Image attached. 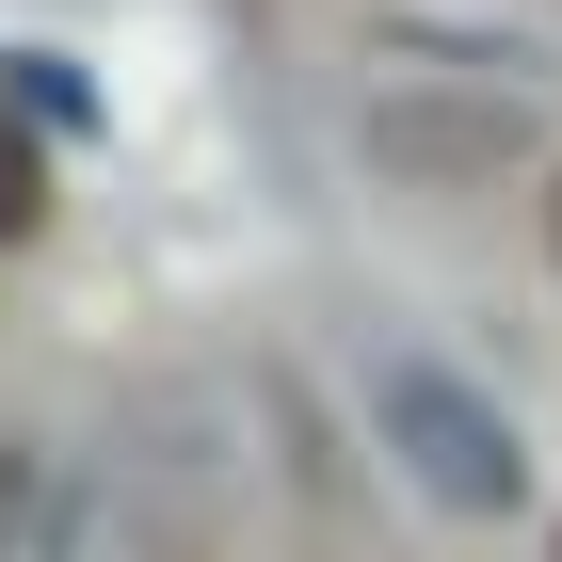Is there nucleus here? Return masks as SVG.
I'll list each match as a JSON object with an SVG mask.
<instances>
[{
  "instance_id": "1",
  "label": "nucleus",
  "mask_w": 562,
  "mask_h": 562,
  "mask_svg": "<svg viewBox=\"0 0 562 562\" xmlns=\"http://www.w3.org/2000/svg\"><path fill=\"white\" fill-rule=\"evenodd\" d=\"M370 418H386V450H402V482H418L434 515H515L530 498V467H515V418L467 386V370H434V353H386L370 370Z\"/></svg>"
},
{
  "instance_id": "2",
  "label": "nucleus",
  "mask_w": 562,
  "mask_h": 562,
  "mask_svg": "<svg viewBox=\"0 0 562 562\" xmlns=\"http://www.w3.org/2000/svg\"><path fill=\"white\" fill-rule=\"evenodd\" d=\"M370 161H386L402 193H467V177L530 161V113L515 97H370Z\"/></svg>"
},
{
  "instance_id": "3",
  "label": "nucleus",
  "mask_w": 562,
  "mask_h": 562,
  "mask_svg": "<svg viewBox=\"0 0 562 562\" xmlns=\"http://www.w3.org/2000/svg\"><path fill=\"white\" fill-rule=\"evenodd\" d=\"M33 225H48V145L16 130V113H0V258H16Z\"/></svg>"
},
{
  "instance_id": "4",
  "label": "nucleus",
  "mask_w": 562,
  "mask_h": 562,
  "mask_svg": "<svg viewBox=\"0 0 562 562\" xmlns=\"http://www.w3.org/2000/svg\"><path fill=\"white\" fill-rule=\"evenodd\" d=\"M33 482H48V450L0 434V562H33Z\"/></svg>"
},
{
  "instance_id": "5",
  "label": "nucleus",
  "mask_w": 562,
  "mask_h": 562,
  "mask_svg": "<svg viewBox=\"0 0 562 562\" xmlns=\"http://www.w3.org/2000/svg\"><path fill=\"white\" fill-rule=\"evenodd\" d=\"M547 241H562V177H547Z\"/></svg>"
}]
</instances>
